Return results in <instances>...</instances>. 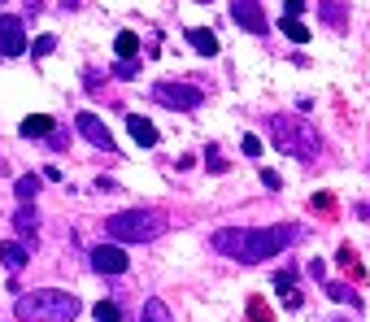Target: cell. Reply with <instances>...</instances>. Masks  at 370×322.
Returning a JSON list of instances; mask_svg holds the SVG:
<instances>
[{
  "label": "cell",
  "mask_w": 370,
  "mask_h": 322,
  "mask_svg": "<svg viewBox=\"0 0 370 322\" xmlns=\"http://www.w3.org/2000/svg\"><path fill=\"white\" fill-rule=\"evenodd\" d=\"M187 44L196 48L201 57H218V35H214V31H201V26H192V31H187Z\"/></svg>",
  "instance_id": "obj_14"
},
{
  "label": "cell",
  "mask_w": 370,
  "mask_h": 322,
  "mask_svg": "<svg viewBox=\"0 0 370 322\" xmlns=\"http://www.w3.org/2000/svg\"><path fill=\"white\" fill-rule=\"evenodd\" d=\"M153 101L166 105V109H201L205 105V92L196 83H170V78H162V83L153 87Z\"/></svg>",
  "instance_id": "obj_5"
},
{
  "label": "cell",
  "mask_w": 370,
  "mask_h": 322,
  "mask_svg": "<svg viewBox=\"0 0 370 322\" xmlns=\"http://www.w3.org/2000/svg\"><path fill=\"white\" fill-rule=\"evenodd\" d=\"M340 266H344V270H348V275H353V279H366V270H362V266H358V253H353V248H348V244H344V248H340Z\"/></svg>",
  "instance_id": "obj_21"
},
{
  "label": "cell",
  "mask_w": 370,
  "mask_h": 322,
  "mask_svg": "<svg viewBox=\"0 0 370 322\" xmlns=\"http://www.w3.org/2000/svg\"><path fill=\"white\" fill-rule=\"evenodd\" d=\"M13 227H18L22 244H35V231H40V214H35V205H22L18 214H13Z\"/></svg>",
  "instance_id": "obj_10"
},
{
  "label": "cell",
  "mask_w": 370,
  "mask_h": 322,
  "mask_svg": "<svg viewBox=\"0 0 370 322\" xmlns=\"http://www.w3.org/2000/svg\"><path fill=\"white\" fill-rule=\"evenodd\" d=\"M301 9H305V0H287V13H283V18H296Z\"/></svg>",
  "instance_id": "obj_30"
},
{
  "label": "cell",
  "mask_w": 370,
  "mask_h": 322,
  "mask_svg": "<svg viewBox=\"0 0 370 322\" xmlns=\"http://www.w3.org/2000/svg\"><path fill=\"white\" fill-rule=\"evenodd\" d=\"M292 279H296V275H292V270H279V275H275V287H279V292H283V296H287V292H292Z\"/></svg>",
  "instance_id": "obj_27"
},
{
  "label": "cell",
  "mask_w": 370,
  "mask_h": 322,
  "mask_svg": "<svg viewBox=\"0 0 370 322\" xmlns=\"http://www.w3.org/2000/svg\"><path fill=\"white\" fill-rule=\"evenodd\" d=\"M310 275H314L318 283H327V266H323V262H318V257H314V262H310Z\"/></svg>",
  "instance_id": "obj_29"
},
{
  "label": "cell",
  "mask_w": 370,
  "mask_h": 322,
  "mask_svg": "<svg viewBox=\"0 0 370 322\" xmlns=\"http://www.w3.org/2000/svg\"><path fill=\"white\" fill-rule=\"evenodd\" d=\"M239 149H244V157H262V139H257V135H244V139H239Z\"/></svg>",
  "instance_id": "obj_25"
},
{
  "label": "cell",
  "mask_w": 370,
  "mask_h": 322,
  "mask_svg": "<svg viewBox=\"0 0 370 322\" xmlns=\"http://www.w3.org/2000/svg\"><path fill=\"white\" fill-rule=\"evenodd\" d=\"M74 126H78V135H83L87 144H96V149H105V153H114V135H109V126L96 118V114H78Z\"/></svg>",
  "instance_id": "obj_9"
},
{
  "label": "cell",
  "mask_w": 370,
  "mask_h": 322,
  "mask_svg": "<svg viewBox=\"0 0 370 322\" xmlns=\"http://www.w3.org/2000/svg\"><path fill=\"white\" fill-rule=\"evenodd\" d=\"M140 322H174V318H170V310H166V300H144Z\"/></svg>",
  "instance_id": "obj_17"
},
{
  "label": "cell",
  "mask_w": 370,
  "mask_h": 322,
  "mask_svg": "<svg viewBox=\"0 0 370 322\" xmlns=\"http://www.w3.org/2000/svg\"><path fill=\"white\" fill-rule=\"evenodd\" d=\"M323 287H327V296H331V300H348V305H362V300H358V292H353V287H344V283H323Z\"/></svg>",
  "instance_id": "obj_22"
},
{
  "label": "cell",
  "mask_w": 370,
  "mask_h": 322,
  "mask_svg": "<svg viewBox=\"0 0 370 322\" xmlns=\"http://www.w3.org/2000/svg\"><path fill=\"white\" fill-rule=\"evenodd\" d=\"M279 31H283V35L292 40V44H305V40H310V26L296 22V18H283V22H279Z\"/></svg>",
  "instance_id": "obj_18"
},
{
  "label": "cell",
  "mask_w": 370,
  "mask_h": 322,
  "mask_svg": "<svg viewBox=\"0 0 370 322\" xmlns=\"http://www.w3.org/2000/svg\"><path fill=\"white\" fill-rule=\"evenodd\" d=\"M13 192H18V201H22V205H31V201L40 196V174H22V179L13 183Z\"/></svg>",
  "instance_id": "obj_15"
},
{
  "label": "cell",
  "mask_w": 370,
  "mask_h": 322,
  "mask_svg": "<svg viewBox=\"0 0 370 322\" xmlns=\"http://www.w3.org/2000/svg\"><path fill=\"white\" fill-rule=\"evenodd\" d=\"M22 322H74L83 314L74 292H61V287H35V292H22L13 300Z\"/></svg>",
  "instance_id": "obj_2"
},
{
  "label": "cell",
  "mask_w": 370,
  "mask_h": 322,
  "mask_svg": "<svg viewBox=\"0 0 370 322\" xmlns=\"http://www.w3.org/2000/svg\"><path fill=\"white\" fill-rule=\"evenodd\" d=\"M196 5H209V0H196Z\"/></svg>",
  "instance_id": "obj_31"
},
{
  "label": "cell",
  "mask_w": 370,
  "mask_h": 322,
  "mask_svg": "<svg viewBox=\"0 0 370 322\" xmlns=\"http://www.w3.org/2000/svg\"><path fill=\"white\" fill-rule=\"evenodd\" d=\"M131 266L126 262V253L118 244H101V248H92V270L96 275H122V270Z\"/></svg>",
  "instance_id": "obj_8"
},
{
  "label": "cell",
  "mask_w": 370,
  "mask_h": 322,
  "mask_svg": "<svg viewBox=\"0 0 370 322\" xmlns=\"http://www.w3.org/2000/svg\"><path fill=\"white\" fill-rule=\"evenodd\" d=\"M318 9H323V18H327L331 26H344V18H348V13H344V5H340V0H318Z\"/></svg>",
  "instance_id": "obj_19"
},
{
  "label": "cell",
  "mask_w": 370,
  "mask_h": 322,
  "mask_svg": "<svg viewBox=\"0 0 370 322\" xmlns=\"http://www.w3.org/2000/svg\"><path fill=\"white\" fill-rule=\"evenodd\" d=\"M0 262H5L13 275H18V270H26V262H31V248L18 244V239H5V244H0Z\"/></svg>",
  "instance_id": "obj_11"
},
{
  "label": "cell",
  "mask_w": 370,
  "mask_h": 322,
  "mask_svg": "<svg viewBox=\"0 0 370 322\" xmlns=\"http://www.w3.org/2000/svg\"><path fill=\"white\" fill-rule=\"evenodd\" d=\"M296 227H222L214 231V244L222 257H231V262H244V266H257V262H270V257H279L287 244H296Z\"/></svg>",
  "instance_id": "obj_1"
},
{
  "label": "cell",
  "mask_w": 370,
  "mask_h": 322,
  "mask_svg": "<svg viewBox=\"0 0 370 322\" xmlns=\"http://www.w3.org/2000/svg\"><path fill=\"white\" fill-rule=\"evenodd\" d=\"M53 48H57V40H53V35H40V40H35V57H44V53H53Z\"/></svg>",
  "instance_id": "obj_28"
},
{
  "label": "cell",
  "mask_w": 370,
  "mask_h": 322,
  "mask_svg": "<svg viewBox=\"0 0 370 322\" xmlns=\"http://www.w3.org/2000/svg\"><path fill=\"white\" fill-rule=\"evenodd\" d=\"M249 318L253 322H275V314H270V305L262 296H249Z\"/></svg>",
  "instance_id": "obj_20"
},
{
  "label": "cell",
  "mask_w": 370,
  "mask_h": 322,
  "mask_svg": "<svg viewBox=\"0 0 370 322\" xmlns=\"http://www.w3.org/2000/svg\"><path fill=\"white\" fill-rule=\"evenodd\" d=\"M22 53H26L22 18H13V13H0V57H22Z\"/></svg>",
  "instance_id": "obj_7"
},
{
  "label": "cell",
  "mask_w": 370,
  "mask_h": 322,
  "mask_svg": "<svg viewBox=\"0 0 370 322\" xmlns=\"http://www.w3.org/2000/svg\"><path fill=\"white\" fill-rule=\"evenodd\" d=\"M270 139H275L279 153L296 157V161H314L318 149H323V144H318V131L301 118H275L270 122Z\"/></svg>",
  "instance_id": "obj_4"
},
{
  "label": "cell",
  "mask_w": 370,
  "mask_h": 322,
  "mask_svg": "<svg viewBox=\"0 0 370 322\" xmlns=\"http://www.w3.org/2000/svg\"><path fill=\"white\" fill-rule=\"evenodd\" d=\"M166 231V214L157 209H122V214L105 218V235L118 239V244H149Z\"/></svg>",
  "instance_id": "obj_3"
},
{
  "label": "cell",
  "mask_w": 370,
  "mask_h": 322,
  "mask_svg": "<svg viewBox=\"0 0 370 322\" xmlns=\"http://www.w3.org/2000/svg\"><path fill=\"white\" fill-rule=\"evenodd\" d=\"M0 5H5V0H0Z\"/></svg>",
  "instance_id": "obj_32"
},
{
  "label": "cell",
  "mask_w": 370,
  "mask_h": 322,
  "mask_svg": "<svg viewBox=\"0 0 370 322\" xmlns=\"http://www.w3.org/2000/svg\"><path fill=\"white\" fill-rule=\"evenodd\" d=\"M18 131L26 139H48V135H53V118H48V114H31V118H22Z\"/></svg>",
  "instance_id": "obj_13"
},
{
  "label": "cell",
  "mask_w": 370,
  "mask_h": 322,
  "mask_svg": "<svg viewBox=\"0 0 370 322\" xmlns=\"http://www.w3.org/2000/svg\"><path fill=\"white\" fill-rule=\"evenodd\" d=\"M114 53H118V57H135V53H140V35H135V31H118Z\"/></svg>",
  "instance_id": "obj_16"
},
{
  "label": "cell",
  "mask_w": 370,
  "mask_h": 322,
  "mask_svg": "<svg viewBox=\"0 0 370 322\" xmlns=\"http://www.w3.org/2000/svg\"><path fill=\"white\" fill-rule=\"evenodd\" d=\"M314 209H318V214H331V209H335L331 192H318V196H314Z\"/></svg>",
  "instance_id": "obj_26"
},
{
  "label": "cell",
  "mask_w": 370,
  "mask_h": 322,
  "mask_svg": "<svg viewBox=\"0 0 370 322\" xmlns=\"http://www.w3.org/2000/svg\"><path fill=\"white\" fill-rule=\"evenodd\" d=\"M92 314H96V322H122V314H118V305H114V300H101Z\"/></svg>",
  "instance_id": "obj_23"
},
{
  "label": "cell",
  "mask_w": 370,
  "mask_h": 322,
  "mask_svg": "<svg viewBox=\"0 0 370 322\" xmlns=\"http://www.w3.org/2000/svg\"><path fill=\"white\" fill-rule=\"evenodd\" d=\"M231 22L239 31H249V35H266L270 22L262 13V0H231Z\"/></svg>",
  "instance_id": "obj_6"
},
{
  "label": "cell",
  "mask_w": 370,
  "mask_h": 322,
  "mask_svg": "<svg viewBox=\"0 0 370 322\" xmlns=\"http://www.w3.org/2000/svg\"><path fill=\"white\" fill-rule=\"evenodd\" d=\"M114 74H118V78H135V74H140V61H135V57H122L118 66H114Z\"/></svg>",
  "instance_id": "obj_24"
},
{
  "label": "cell",
  "mask_w": 370,
  "mask_h": 322,
  "mask_svg": "<svg viewBox=\"0 0 370 322\" xmlns=\"http://www.w3.org/2000/svg\"><path fill=\"white\" fill-rule=\"evenodd\" d=\"M126 126H131V139L140 144V149H153V144L162 139V135H157V126H153L149 118H140V114H131V118H126Z\"/></svg>",
  "instance_id": "obj_12"
}]
</instances>
